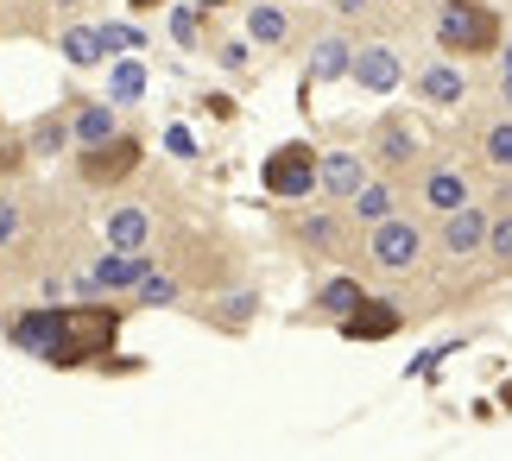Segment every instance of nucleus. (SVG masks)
Masks as SVG:
<instances>
[{
    "instance_id": "nucleus-1",
    "label": "nucleus",
    "mask_w": 512,
    "mask_h": 461,
    "mask_svg": "<svg viewBox=\"0 0 512 461\" xmlns=\"http://www.w3.org/2000/svg\"><path fill=\"white\" fill-rule=\"evenodd\" d=\"M7 335H13V348L51 360V367H89V360H102L114 348L121 310H108L102 297H76L64 310H19Z\"/></svg>"
},
{
    "instance_id": "nucleus-2",
    "label": "nucleus",
    "mask_w": 512,
    "mask_h": 461,
    "mask_svg": "<svg viewBox=\"0 0 512 461\" xmlns=\"http://www.w3.org/2000/svg\"><path fill=\"white\" fill-rule=\"evenodd\" d=\"M506 45V26L494 7H481V0H449L437 13V51L443 57H487Z\"/></svg>"
},
{
    "instance_id": "nucleus-3",
    "label": "nucleus",
    "mask_w": 512,
    "mask_h": 461,
    "mask_svg": "<svg viewBox=\"0 0 512 461\" xmlns=\"http://www.w3.org/2000/svg\"><path fill=\"white\" fill-rule=\"evenodd\" d=\"M317 158L323 152H310V146H272L266 152V165H260V184L266 196H279V203H304V196H317Z\"/></svg>"
},
{
    "instance_id": "nucleus-4",
    "label": "nucleus",
    "mask_w": 512,
    "mask_h": 461,
    "mask_svg": "<svg viewBox=\"0 0 512 461\" xmlns=\"http://www.w3.org/2000/svg\"><path fill=\"white\" fill-rule=\"evenodd\" d=\"M367 266L373 272H411L424 259V234H418V222L411 215H386V222H373L367 228Z\"/></svg>"
},
{
    "instance_id": "nucleus-5",
    "label": "nucleus",
    "mask_w": 512,
    "mask_h": 461,
    "mask_svg": "<svg viewBox=\"0 0 512 461\" xmlns=\"http://www.w3.org/2000/svg\"><path fill=\"white\" fill-rule=\"evenodd\" d=\"M367 158H373L386 177H399V171H411V165L424 158V133L411 127L405 114H386L380 127H373V139H367Z\"/></svg>"
},
{
    "instance_id": "nucleus-6",
    "label": "nucleus",
    "mask_w": 512,
    "mask_h": 461,
    "mask_svg": "<svg viewBox=\"0 0 512 461\" xmlns=\"http://www.w3.org/2000/svg\"><path fill=\"white\" fill-rule=\"evenodd\" d=\"M367 177H373V158L348 152V146H336V152H323V158H317V190L329 196V203H348V196L361 190Z\"/></svg>"
},
{
    "instance_id": "nucleus-7",
    "label": "nucleus",
    "mask_w": 512,
    "mask_h": 461,
    "mask_svg": "<svg viewBox=\"0 0 512 461\" xmlns=\"http://www.w3.org/2000/svg\"><path fill=\"white\" fill-rule=\"evenodd\" d=\"M354 83H361V95H392L405 83V64H399V51L392 45H354Z\"/></svg>"
},
{
    "instance_id": "nucleus-8",
    "label": "nucleus",
    "mask_w": 512,
    "mask_h": 461,
    "mask_svg": "<svg viewBox=\"0 0 512 461\" xmlns=\"http://www.w3.org/2000/svg\"><path fill=\"white\" fill-rule=\"evenodd\" d=\"M437 247L449 253V259H468V253H481L487 247V209H475V203H462V209H449V215H437Z\"/></svg>"
},
{
    "instance_id": "nucleus-9",
    "label": "nucleus",
    "mask_w": 512,
    "mask_h": 461,
    "mask_svg": "<svg viewBox=\"0 0 512 461\" xmlns=\"http://www.w3.org/2000/svg\"><path fill=\"white\" fill-rule=\"evenodd\" d=\"M133 165H140V139H127V133H114L108 146L83 152V177H89V184H121Z\"/></svg>"
},
{
    "instance_id": "nucleus-10",
    "label": "nucleus",
    "mask_w": 512,
    "mask_h": 461,
    "mask_svg": "<svg viewBox=\"0 0 512 461\" xmlns=\"http://www.w3.org/2000/svg\"><path fill=\"white\" fill-rule=\"evenodd\" d=\"M399 323H405V316L392 310L386 297H373V291H367V297H361V310L342 316L336 329H342V342H386V335H399Z\"/></svg>"
},
{
    "instance_id": "nucleus-11",
    "label": "nucleus",
    "mask_w": 512,
    "mask_h": 461,
    "mask_svg": "<svg viewBox=\"0 0 512 461\" xmlns=\"http://www.w3.org/2000/svg\"><path fill=\"white\" fill-rule=\"evenodd\" d=\"M291 234H298L317 259H342V253H348V222H342V215H329V209L298 215V222H291Z\"/></svg>"
},
{
    "instance_id": "nucleus-12",
    "label": "nucleus",
    "mask_w": 512,
    "mask_h": 461,
    "mask_svg": "<svg viewBox=\"0 0 512 461\" xmlns=\"http://www.w3.org/2000/svg\"><path fill=\"white\" fill-rule=\"evenodd\" d=\"M411 95H418V102H430V108H456L462 95H468V76H462V64H424L418 76H411Z\"/></svg>"
},
{
    "instance_id": "nucleus-13",
    "label": "nucleus",
    "mask_w": 512,
    "mask_h": 461,
    "mask_svg": "<svg viewBox=\"0 0 512 461\" xmlns=\"http://www.w3.org/2000/svg\"><path fill=\"white\" fill-rule=\"evenodd\" d=\"M354 70V38L348 32H323V38H310V70H304V83H336V76Z\"/></svg>"
},
{
    "instance_id": "nucleus-14",
    "label": "nucleus",
    "mask_w": 512,
    "mask_h": 461,
    "mask_svg": "<svg viewBox=\"0 0 512 461\" xmlns=\"http://www.w3.org/2000/svg\"><path fill=\"white\" fill-rule=\"evenodd\" d=\"M418 203H424L430 215H449V209L475 203V190H468V177H462V171L437 165V171H424V177H418Z\"/></svg>"
},
{
    "instance_id": "nucleus-15",
    "label": "nucleus",
    "mask_w": 512,
    "mask_h": 461,
    "mask_svg": "<svg viewBox=\"0 0 512 461\" xmlns=\"http://www.w3.org/2000/svg\"><path fill=\"white\" fill-rule=\"evenodd\" d=\"M114 133H121V120H114L108 102H70V146H76V152L108 146Z\"/></svg>"
},
{
    "instance_id": "nucleus-16",
    "label": "nucleus",
    "mask_w": 512,
    "mask_h": 461,
    "mask_svg": "<svg viewBox=\"0 0 512 461\" xmlns=\"http://www.w3.org/2000/svg\"><path fill=\"white\" fill-rule=\"evenodd\" d=\"M342 209H348L361 228H373V222H386V215H399V184H392V177H367V184L354 190Z\"/></svg>"
},
{
    "instance_id": "nucleus-17",
    "label": "nucleus",
    "mask_w": 512,
    "mask_h": 461,
    "mask_svg": "<svg viewBox=\"0 0 512 461\" xmlns=\"http://www.w3.org/2000/svg\"><path fill=\"white\" fill-rule=\"evenodd\" d=\"M108 247H114V253H146V247H152V215H146L140 203L108 209Z\"/></svg>"
},
{
    "instance_id": "nucleus-18",
    "label": "nucleus",
    "mask_w": 512,
    "mask_h": 461,
    "mask_svg": "<svg viewBox=\"0 0 512 461\" xmlns=\"http://www.w3.org/2000/svg\"><path fill=\"white\" fill-rule=\"evenodd\" d=\"M57 51H64L70 70L108 64V38H102V26H64V32H57Z\"/></svg>"
},
{
    "instance_id": "nucleus-19",
    "label": "nucleus",
    "mask_w": 512,
    "mask_h": 461,
    "mask_svg": "<svg viewBox=\"0 0 512 461\" xmlns=\"http://www.w3.org/2000/svg\"><path fill=\"white\" fill-rule=\"evenodd\" d=\"M146 253H102L95 259V285L102 291H140V278H146Z\"/></svg>"
},
{
    "instance_id": "nucleus-20",
    "label": "nucleus",
    "mask_w": 512,
    "mask_h": 461,
    "mask_svg": "<svg viewBox=\"0 0 512 461\" xmlns=\"http://www.w3.org/2000/svg\"><path fill=\"white\" fill-rule=\"evenodd\" d=\"M247 38H253V45H266V51H279L285 38H291V19H285L279 0H253V7H247Z\"/></svg>"
},
{
    "instance_id": "nucleus-21",
    "label": "nucleus",
    "mask_w": 512,
    "mask_h": 461,
    "mask_svg": "<svg viewBox=\"0 0 512 461\" xmlns=\"http://www.w3.org/2000/svg\"><path fill=\"white\" fill-rule=\"evenodd\" d=\"M361 278H329V285L317 291V316H329V323H342V316H354L361 310Z\"/></svg>"
},
{
    "instance_id": "nucleus-22",
    "label": "nucleus",
    "mask_w": 512,
    "mask_h": 461,
    "mask_svg": "<svg viewBox=\"0 0 512 461\" xmlns=\"http://www.w3.org/2000/svg\"><path fill=\"white\" fill-rule=\"evenodd\" d=\"M26 146H32V158H57L70 146V114H38L26 127Z\"/></svg>"
},
{
    "instance_id": "nucleus-23",
    "label": "nucleus",
    "mask_w": 512,
    "mask_h": 461,
    "mask_svg": "<svg viewBox=\"0 0 512 461\" xmlns=\"http://www.w3.org/2000/svg\"><path fill=\"white\" fill-rule=\"evenodd\" d=\"M481 158H487L494 171H512V114H506V120H494V127L481 133Z\"/></svg>"
},
{
    "instance_id": "nucleus-24",
    "label": "nucleus",
    "mask_w": 512,
    "mask_h": 461,
    "mask_svg": "<svg viewBox=\"0 0 512 461\" xmlns=\"http://www.w3.org/2000/svg\"><path fill=\"white\" fill-rule=\"evenodd\" d=\"M140 304H146V310H171V304H177V278L146 272V278H140Z\"/></svg>"
},
{
    "instance_id": "nucleus-25",
    "label": "nucleus",
    "mask_w": 512,
    "mask_h": 461,
    "mask_svg": "<svg viewBox=\"0 0 512 461\" xmlns=\"http://www.w3.org/2000/svg\"><path fill=\"white\" fill-rule=\"evenodd\" d=\"M487 253H494V266H500V272H512V215L487 222Z\"/></svg>"
},
{
    "instance_id": "nucleus-26",
    "label": "nucleus",
    "mask_w": 512,
    "mask_h": 461,
    "mask_svg": "<svg viewBox=\"0 0 512 461\" xmlns=\"http://www.w3.org/2000/svg\"><path fill=\"white\" fill-rule=\"evenodd\" d=\"M102 38H108V57H114V51H140V45H146V32H140V26H121V19H108Z\"/></svg>"
},
{
    "instance_id": "nucleus-27",
    "label": "nucleus",
    "mask_w": 512,
    "mask_h": 461,
    "mask_svg": "<svg viewBox=\"0 0 512 461\" xmlns=\"http://www.w3.org/2000/svg\"><path fill=\"white\" fill-rule=\"evenodd\" d=\"M171 38H177V45H196V38H203V13H196V7H177L171 13Z\"/></svg>"
},
{
    "instance_id": "nucleus-28",
    "label": "nucleus",
    "mask_w": 512,
    "mask_h": 461,
    "mask_svg": "<svg viewBox=\"0 0 512 461\" xmlns=\"http://www.w3.org/2000/svg\"><path fill=\"white\" fill-rule=\"evenodd\" d=\"M26 158H32L26 133H7V139H0V171H19V165H26Z\"/></svg>"
},
{
    "instance_id": "nucleus-29",
    "label": "nucleus",
    "mask_w": 512,
    "mask_h": 461,
    "mask_svg": "<svg viewBox=\"0 0 512 461\" xmlns=\"http://www.w3.org/2000/svg\"><path fill=\"white\" fill-rule=\"evenodd\" d=\"M13 234H19V203H13V196H0V247H7Z\"/></svg>"
},
{
    "instance_id": "nucleus-30",
    "label": "nucleus",
    "mask_w": 512,
    "mask_h": 461,
    "mask_svg": "<svg viewBox=\"0 0 512 461\" xmlns=\"http://www.w3.org/2000/svg\"><path fill=\"white\" fill-rule=\"evenodd\" d=\"M222 64L228 70H247V45H234V38H228V45H222Z\"/></svg>"
},
{
    "instance_id": "nucleus-31",
    "label": "nucleus",
    "mask_w": 512,
    "mask_h": 461,
    "mask_svg": "<svg viewBox=\"0 0 512 461\" xmlns=\"http://www.w3.org/2000/svg\"><path fill=\"white\" fill-rule=\"evenodd\" d=\"M336 13H342V19H361V13H367V0H336Z\"/></svg>"
},
{
    "instance_id": "nucleus-32",
    "label": "nucleus",
    "mask_w": 512,
    "mask_h": 461,
    "mask_svg": "<svg viewBox=\"0 0 512 461\" xmlns=\"http://www.w3.org/2000/svg\"><path fill=\"white\" fill-rule=\"evenodd\" d=\"M127 7H133V13H152V7H165V0H127Z\"/></svg>"
},
{
    "instance_id": "nucleus-33",
    "label": "nucleus",
    "mask_w": 512,
    "mask_h": 461,
    "mask_svg": "<svg viewBox=\"0 0 512 461\" xmlns=\"http://www.w3.org/2000/svg\"><path fill=\"white\" fill-rule=\"evenodd\" d=\"M500 95H506V114H512V70L500 76Z\"/></svg>"
},
{
    "instance_id": "nucleus-34",
    "label": "nucleus",
    "mask_w": 512,
    "mask_h": 461,
    "mask_svg": "<svg viewBox=\"0 0 512 461\" xmlns=\"http://www.w3.org/2000/svg\"><path fill=\"white\" fill-rule=\"evenodd\" d=\"M506 70H512V45H500V76H506Z\"/></svg>"
},
{
    "instance_id": "nucleus-35",
    "label": "nucleus",
    "mask_w": 512,
    "mask_h": 461,
    "mask_svg": "<svg viewBox=\"0 0 512 461\" xmlns=\"http://www.w3.org/2000/svg\"><path fill=\"white\" fill-rule=\"evenodd\" d=\"M196 7H203V13H215V7H228V0H196Z\"/></svg>"
},
{
    "instance_id": "nucleus-36",
    "label": "nucleus",
    "mask_w": 512,
    "mask_h": 461,
    "mask_svg": "<svg viewBox=\"0 0 512 461\" xmlns=\"http://www.w3.org/2000/svg\"><path fill=\"white\" fill-rule=\"evenodd\" d=\"M291 7H317V0H291Z\"/></svg>"
}]
</instances>
